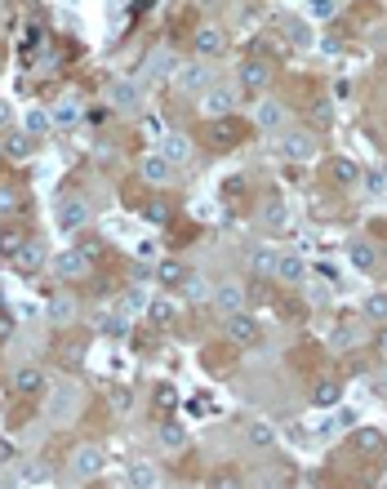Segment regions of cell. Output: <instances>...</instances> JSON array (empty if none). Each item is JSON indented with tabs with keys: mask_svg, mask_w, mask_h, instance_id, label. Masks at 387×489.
I'll return each mask as SVG.
<instances>
[{
	"mask_svg": "<svg viewBox=\"0 0 387 489\" xmlns=\"http://www.w3.org/2000/svg\"><path fill=\"white\" fill-rule=\"evenodd\" d=\"M281 156L285 161H312L316 156V138L307 129H285L281 133Z\"/></svg>",
	"mask_w": 387,
	"mask_h": 489,
	"instance_id": "cell-1",
	"label": "cell"
},
{
	"mask_svg": "<svg viewBox=\"0 0 387 489\" xmlns=\"http://www.w3.org/2000/svg\"><path fill=\"white\" fill-rule=\"evenodd\" d=\"M107 467V458H103V449H94V445H80L76 454H71V472L80 476V481H94Z\"/></svg>",
	"mask_w": 387,
	"mask_h": 489,
	"instance_id": "cell-2",
	"label": "cell"
},
{
	"mask_svg": "<svg viewBox=\"0 0 387 489\" xmlns=\"http://www.w3.org/2000/svg\"><path fill=\"white\" fill-rule=\"evenodd\" d=\"M174 85H178L183 94H200L205 85H210V67H205V63H187V67H178V71H174Z\"/></svg>",
	"mask_w": 387,
	"mask_h": 489,
	"instance_id": "cell-3",
	"label": "cell"
},
{
	"mask_svg": "<svg viewBox=\"0 0 387 489\" xmlns=\"http://www.w3.org/2000/svg\"><path fill=\"white\" fill-rule=\"evenodd\" d=\"M85 223H89V205H85L80 196H76V200H63V210H58V227H63V231H80Z\"/></svg>",
	"mask_w": 387,
	"mask_h": 489,
	"instance_id": "cell-4",
	"label": "cell"
},
{
	"mask_svg": "<svg viewBox=\"0 0 387 489\" xmlns=\"http://www.w3.org/2000/svg\"><path fill=\"white\" fill-rule=\"evenodd\" d=\"M227 338H232V342H258V325H254V316L232 312V316H227Z\"/></svg>",
	"mask_w": 387,
	"mask_h": 489,
	"instance_id": "cell-5",
	"label": "cell"
},
{
	"mask_svg": "<svg viewBox=\"0 0 387 489\" xmlns=\"http://www.w3.org/2000/svg\"><path fill=\"white\" fill-rule=\"evenodd\" d=\"M268 80H272L268 63H258V58H245V63H240V85H245V89H263Z\"/></svg>",
	"mask_w": 387,
	"mask_h": 489,
	"instance_id": "cell-6",
	"label": "cell"
},
{
	"mask_svg": "<svg viewBox=\"0 0 387 489\" xmlns=\"http://www.w3.org/2000/svg\"><path fill=\"white\" fill-rule=\"evenodd\" d=\"M161 156H165L169 165H183L187 156H191V143L183 138V133H165V138H161Z\"/></svg>",
	"mask_w": 387,
	"mask_h": 489,
	"instance_id": "cell-7",
	"label": "cell"
},
{
	"mask_svg": "<svg viewBox=\"0 0 387 489\" xmlns=\"http://www.w3.org/2000/svg\"><path fill=\"white\" fill-rule=\"evenodd\" d=\"M214 302H219V307H223L227 316H232V312H240V307H245V289H240L236 280H227V285H219V289H214Z\"/></svg>",
	"mask_w": 387,
	"mask_h": 489,
	"instance_id": "cell-8",
	"label": "cell"
},
{
	"mask_svg": "<svg viewBox=\"0 0 387 489\" xmlns=\"http://www.w3.org/2000/svg\"><path fill=\"white\" fill-rule=\"evenodd\" d=\"M14 387L22 391V396H41V391H45V374L31 370V365H22V370L14 374Z\"/></svg>",
	"mask_w": 387,
	"mask_h": 489,
	"instance_id": "cell-9",
	"label": "cell"
},
{
	"mask_svg": "<svg viewBox=\"0 0 387 489\" xmlns=\"http://www.w3.org/2000/svg\"><path fill=\"white\" fill-rule=\"evenodd\" d=\"M210 138L219 143V147H232V143H240V125L232 116H214V129H210Z\"/></svg>",
	"mask_w": 387,
	"mask_h": 489,
	"instance_id": "cell-10",
	"label": "cell"
},
{
	"mask_svg": "<svg viewBox=\"0 0 387 489\" xmlns=\"http://www.w3.org/2000/svg\"><path fill=\"white\" fill-rule=\"evenodd\" d=\"M232 103H236L232 89H210L205 94V116H232Z\"/></svg>",
	"mask_w": 387,
	"mask_h": 489,
	"instance_id": "cell-11",
	"label": "cell"
},
{
	"mask_svg": "<svg viewBox=\"0 0 387 489\" xmlns=\"http://www.w3.org/2000/svg\"><path fill=\"white\" fill-rule=\"evenodd\" d=\"M276 276H281L285 285H298V280H303V258H294V254H276Z\"/></svg>",
	"mask_w": 387,
	"mask_h": 489,
	"instance_id": "cell-12",
	"label": "cell"
},
{
	"mask_svg": "<svg viewBox=\"0 0 387 489\" xmlns=\"http://www.w3.org/2000/svg\"><path fill=\"white\" fill-rule=\"evenodd\" d=\"M338 396H343V387H338L334 378H321V383H316V391H312L316 409H334V405H338Z\"/></svg>",
	"mask_w": 387,
	"mask_h": 489,
	"instance_id": "cell-13",
	"label": "cell"
},
{
	"mask_svg": "<svg viewBox=\"0 0 387 489\" xmlns=\"http://www.w3.org/2000/svg\"><path fill=\"white\" fill-rule=\"evenodd\" d=\"M169 169H174V165H169L161 152H156V156H143V178H147V182H165Z\"/></svg>",
	"mask_w": 387,
	"mask_h": 489,
	"instance_id": "cell-14",
	"label": "cell"
},
{
	"mask_svg": "<svg viewBox=\"0 0 387 489\" xmlns=\"http://www.w3.org/2000/svg\"><path fill=\"white\" fill-rule=\"evenodd\" d=\"M352 440H356V454H379V449H383V432H379V427H360Z\"/></svg>",
	"mask_w": 387,
	"mask_h": 489,
	"instance_id": "cell-15",
	"label": "cell"
},
{
	"mask_svg": "<svg viewBox=\"0 0 387 489\" xmlns=\"http://www.w3.org/2000/svg\"><path fill=\"white\" fill-rule=\"evenodd\" d=\"M5 156H9V161H27V156H31V133H9V138H5Z\"/></svg>",
	"mask_w": 387,
	"mask_h": 489,
	"instance_id": "cell-16",
	"label": "cell"
},
{
	"mask_svg": "<svg viewBox=\"0 0 387 489\" xmlns=\"http://www.w3.org/2000/svg\"><path fill=\"white\" fill-rule=\"evenodd\" d=\"M14 258H18V267H22V272H36V267L45 263V249H41V240H36V245H27V240H22V249L14 254Z\"/></svg>",
	"mask_w": 387,
	"mask_h": 489,
	"instance_id": "cell-17",
	"label": "cell"
},
{
	"mask_svg": "<svg viewBox=\"0 0 387 489\" xmlns=\"http://www.w3.org/2000/svg\"><path fill=\"white\" fill-rule=\"evenodd\" d=\"M330 178L338 182V187H356V178H360V174H356V165H352V161H330Z\"/></svg>",
	"mask_w": 387,
	"mask_h": 489,
	"instance_id": "cell-18",
	"label": "cell"
},
{
	"mask_svg": "<svg viewBox=\"0 0 387 489\" xmlns=\"http://www.w3.org/2000/svg\"><path fill=\"white\" fill-rule=\"evenodd\" d=\"M219 49H223V31H214V27L196 31V54H219Z\"/></svg>",
	"mask_w": 387,
	"mask_h": 489,
	"instance_id": "cell-19",
	"label": "cell"
},
{
	"mask_svg": "<svg viewBox=\"0 0 387 489\" xmlns=\"http://www.w3.org/2000/svg\"><path fill=\"white\" fill-rule=\"evenodd\" d=\"M85 267H89V258H85V254H80V249H76V254H71V249H67V254H63V258H58V276H80V272H85Z\"/></svg>",
	"mask_w": 387,
	"mask_h": 489,
	"instance_id": "cell-20",
	"label": "cell"
},
{
	"mask_svg": "<svg viewBox=\"0 0 387 489\" xmlns=\"http://www.w3.org/2000/svg\"><path fill=\"white\" fill-rule=\"evenodd\" d=\"M156 276H161V285H178V280H187V267L174 263V258H165L161 267H156Z\"/></svg>",
	"mask_w": 387,
	"mask_h": 489,
	"instance_id": "cell-21",
	"label": "cell"
},
{
	"mask_svg": "<svg viewBox=\"0 0 387 489\" xmlns=\"http://www.w3.org/2000/svg\"><path fill=\"white\" fill-rule=\"evenodd\" d=\"M352 263L360 267V272H370V267L379 263V254H374V245H370V240H356V245H352Z\"/></svg>",
	"mask_w": 387,
	"mask_h": 489,
	"instance_id": "cell-22",
	"label": "cell"
},
{
	"mask_svg": "<svg viewBox=\"0 0 387 489\" xmlns=\"http://www.w3.org/2000/svg\"><path fill=\"white\" fill-rule=\"evenodd\" d=\"M281 116H285V112H281V107H276V103H263L258 112H254V120H258L263 129H281Z\"/></svg>",
	"mask_w": 387,
	"mask_h": 489,
	"instance_id": "cell-23",
	"label": "cell"
},
{
	"mask_svg": "<svg viewBox=\"0 0 387 489\" xmlns=\"http://www.w3.org/2000/svg\"><path fill=\"white\" fill-rule=\"evenodd\" d=\"M147 316H152V325H169V321H174V302L156 298V302H147Z\"/></svg>",
	"mask_w": 387,
	"mask_h": 489,
	"instance_id": "cell-24",
	"label": "cell"
},
{
	"mask_svg": "<svg viewBox=\"0 0 387 489\" xmlns=\"http://www.w3.org/2000/svg\"><path fill=\"white\" fill-rule=\"evenodd\" d=\"M285 36H289L294 45H312V31H307L303 18H285Z\"/></svg>",
	"mask_w": 387,
	"mask_h": 489,
	"instance_id": "cell-25",
	"label": "cell"
},
{
	"mask_svg": "<svg viewBox=\"0 0 387 489\" xmlns=\"http://www.w3.org/2000/svg\"><path fill=\"white\" fill-rule=\"evenodd\" d=\"M183 440H187V432H183L178 423H165V427H161V445H165V449H183Z\"/></svg>",
	"mask_w": 387,
	"mask_h": 489,
	"instance_id": "cell-26",
	"label": "cell"
},
{
	"mask_svg": "<svg viewBox=\"0 0 387 489\" xmlns=\"http://www.w3.org/2000/svg\"><path fill=\"white\" fill-rule=\"evenodd\" d=\"M71 312H76V307H71V298H63V293H58V298L50 302V321H54V325H67Z\"/></svg>",
	"mask_w": 387,
	"mask_h": 489,
	"instance_id": "cell-27",
	"label": "cell"
},
{
	"mask_svg": "<svg viewBox=\"0 0 387 489\" xmlns=\"http://www.w3.org/2000/svg\"><path fill=\"white\" fill-rule=\"evenodd\" d=\"M272 440H276V432H272L268 423H254V427H249V445H254V449H268Z\"/></svg>",
	"mask_w": 387,
	"mask_h": 489,
	"instance_id": "cell-28",
	"label": "cell"
},
{
	"mask_svg": "<svg viewBox=\"0 0 387 489\" xmlns=\"http://www.w3.org/2000/svg\"><path fill=\"white\" fill-rule=\"evenodd\" d=\"M143 223H169V205L165 200H147L143 205Z\"/></svg>",
	"mask_w": 387,
	"mask_h": 489,
	"instance_id": "cell-29",
	"label": "cell"
},
{
	"mask_svg": "<svg viewBox=\"0 0 387 489\" xmlns=\"http://www.w3.org/2000/svg\"><path fill=\"white\" fill-rule=\"evenodd\" d=\"M365 316H370V321H387V293H370V298H365Z\"/></svg>",
	"mask_w": 387,
	"mask_h": 489,
	"instance_id": "cell-30",
	"label": "cell"
},
{
	"mask_svg": "<svg viewBox=\"0 0 387 489\" xmlns=\"http://www.w3.org/2000/svg\"><path fill=\"white\" fill-rule=\"evenodd\" d=\"M112 103H116V107H134V103H138V94H134V85H129V80H120V85H116V89H112Z\"/></svg>",
	"mask_w": 387,
	"mask_h": 489,
	"instance_id": "cell-31",
	"label": "cell"
},
{
	"mask_svg": "<svg viewBox=\"0 0 387 489\" xmlns=\"http://www.w3.org/2000/svg\"><path fill=\"white\" fill-rule=\"evenodd\" d=\"M18 249H22V236H18L14 227H5V231H0V254H9V258H14Z\"/></svg>",
	"mask_w": 387,
	"mask_h": 489,
	"instance_id": "cell-32",
	"label": "cell"
},
{
	"mask_svg": "<svg viewBox=\"0 0 387 489\" xmlns=\"http://www.w3.org/2000/svg\"><path fill=\"white\" fill-rule=\"evenodd\" d=\"M50 125H54L50 112H31V116H27V133H31V138H36V133H45Z\"/></svg>",
	"mask_w": 387,
	"mask_h": 489,
	"instance_id": "cell-33",
	"label": "cell"
},
{
	"mask_svg": "<svg viewBox=\"0 0 387 489\" xmlns=\"http://www.w3.org/2000/svg\"><path fill=\"white\" fill-rule=\"evenodd\" d=\"M263 214H268V223H272V227H285V223H289V214H285V205H281V200H268V210H263Z\"/></svg>",
	"mask_w": 387,
	"mask_h": 489,
	"instance_id": "cell-34",
	"label": "cell"
},
{
	"mask_svg": "<svg viewBox=\"0 0 387 489\" xmlns=\"http://www.w3.org/2000/svg\"><path fill=\"white\" fill-rule=\"evenodd\" d=\"M76 120H80L76 103H63V107H58V112H54V125H76Z\"/></svg>",
	"mask_w": 387,
	"mask_h": 489,
	"instance_id": "cell-35",
	"label": "cell"
},
{
	"mask_svg": "<svg viewBox=\"0 0 387 489\" xmlns=\"http://www.w3.org/2000/svg\"><path fill=\"white\" fill-rule=\"evenodd\" d=\"M41 481H50V467H45V462H36V467L22 472V485H41Z\"/></svg>",
	"mask_w": 387,
	"mask_h": 489,
	"instance_id": "cell-36",
	"label": "cell"
},
{
	"mask_svg": "<svg viewBox=\"0 0 387 489\" xmlns=\"http://www.w3.org/2000/svg\"><path fill=\"white\" fill-rule=\"evenodd\" d=\"M254 267H258V272H276V254L272 249H258V254H254Z\"/></svg>",
	"mask_w": 387,
	"mask_h": 489,
	"instance_id": "cell-37",
	"label": "cell"
},
{
	"mask_svg": "<svg viewBox=\"0 0 387 489\" xmlns=\"http://www.w3.org/2000/svg\"><path fill=\"white\" fill-rule=\"evenodd\" d=\"M103 329H107V334H112V338H120V334H125V316H107V321H103Z\"/></svg>",
	"mask_w": 387,
	"mask_h": 489,
	"instance_id": "cell-38",
	"label": "cell"
},
{
	"mask_svg": "<svg viewBox=\"0 0 387 489\" xmlns=\"http://www.w3.org/2000/svg\"><path fill=\"white\" fill-rule=\"evenodd\" d=\"M187 293L196 302H205V298H210V285H205V280H187Z\"/></svg>",
	"mask_w": 387,
	"mask_h": 489,
	"instance_id": "cell-39",
	"label": "cell"
},
{
	"mask_svg": "<svg viewBox=\"0 0 387 489\" xmlns=\"http://www.w3.org/2000/svg\"><path fill=\"white\" fill-rule=\"evenodd\" d=\"M312 5V14H321V18H334V0H307Z\"/></svg>",
	"mask_w": 387,
	"mask_h": 489,
	"instance_id": "cell-40",
	"label": "cell"
},
{
	"mask_svg": "<svg viewBox=\"0 0 387 489\" xmlns=\"http://www.w3.org/2000/svg\"><path fill=\"white\" fill-rule=\"evenodd\" d=\"M156 405H161V409H169V405H178V400H174V387H161V391H156Z\"/></svg>",
	"mask_w": 387,
	"mask_h": 489,
	"instance_id": "cell-41",
	"label": "cell"
},
{
	"mask_svg": "<svg viewBox=\"0 0 387 489\" xmlns=\"http://www.w3.org/2000/svg\"><path fill=\"white\" fill-rule=\"evenodd\" d=\"M143 307H147V298H143V293H129V298H125V312H129V316L143 312Z\"/></svg>",
	"mask_w": 387,
	"mask_h": 489,
	"instance_id": "cell-42",
	"label": "cell"
},
{
	"mask_svg": "<svg viewBox=\"0 0 387 489\" xmlns=\"http://www.w3.org/2000/svg\"><path fill=\"white\" fill-rule=\"evenodd\" d=\"M352 342V325H338V334H334V347H347Z\"/></svg>",
	"mask_w": 387,
	"mask_h": 489,
	"instance_id": "cell-43",
	"label": "cell"
},
{
	"mask_svg": "<svg viewBox=\"0 0 387 489\" xmlns=\"http://www.w3.org/2000/svg\"><path fill=\"white\" fill-rule=\"evenodd\" d=\"M14 205H18V200H14V191H5V187H0V214H9Z\"/></svg>",
	"mask_w": 387,
	"mask_h": 489,
	"instance_id": "cell-44",
	"label": "cell"
},
{
	"mask_svg": "<svg viewBox=\"0 0 387 489\" xmlns=\"http://www.w3.org/2000/svg\"><path fill=\"white\" fill-rule=\"evenodd\" d=\"M365 182H370V191H383V182H387V174H365Z\"/></svg>",
	"mask_w": 387,
	"mask_h": 489,
	"instance_id": "cell-45",
	"label": "cell"
},
{
	"mask_svg": "<svg viewBox=\"0 0 387 489\" xmlns=\"http://www.w3.org/2000/svg\"><path fill=\"white\" fill-rule=\"evenodd\" d=\"M5 125H9V103L0 98V129H5Z\"/></svg>",
	"mask_w": 387,
	"mask_h": 489,
	"instance_id": "cell-46",
	"label": "cell"
},
{
	"mask_svg": "<svg viewBox=\"0 0 387 489\" xmlns=\"http://www.w3.org/2000/svg\"><path fill=\"white\" fill-rule=\"evenodd\" d=\"M383 347H387V334H383Z\"/></svg>",
	"mask_w": 387,
	"mask_h": 489,
	"instance_id": "cell-47",
	"label": "cell"
}]
</instances>
